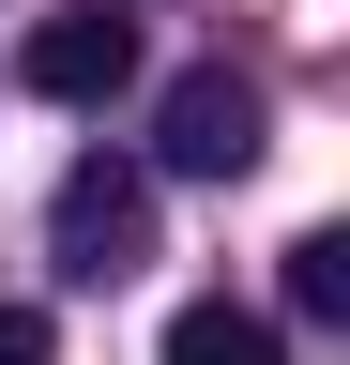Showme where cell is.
Returning <instances> with one entry per match:
<instances>
[{
    "label": "cell",
    "mask_w": 350,
    "mask_h": 365,
    "mask_svg": "<svg viewBox=\"0 0 350 365\" xmlns=\"http://www.w3.org/2000/svg\"><path fill=\"white\" fill-rule=\"evenodd\" d=\"M46 244L76 289H122V274L153 259V168H122V153H76L61 168V198H46Z\"/></svg>",
    "instance_id": "1"
},
{
    "label": "cell",
    "mask_w": 350,
    "mask_h": 365,
    "mask_svg": "<svg viewBox=\"0 0 350 365\" xmlns=\"http://www.w3.org/2000/svg\"><path fill=\"white\" fill-rule=\"evenodd\" d=\"M153 168H183V182L259 168V76H229V61L168 76V107H153Z\"/></svg>",
    "instance_id": "2"
},
{
    "label": "cell",
    "mask_w": 350,
    "mask_h": 365,
    "mask_svg": "<svg viewBox=\"0 0 350 365\" xmlns=\"http://www.w3.org/2000/svg\"><path fill=\"white\" fill-rule=\"evenodd\" d=\"M16 76L46 91V107H107V91L138 76V31H122L107 0H92V16H46V31H31V61H16Z\"/></svg>",
    "instance_id": "3"
},
{
    "label": "cell",
    "mask_w": 350,
    "mask_h": 365,
    "mask_svg": "<svg viewBox=\"0 0 350 365\" xmlns=\"http://www.w3.org/2000/svg\"><path fill=\"white\" fill-rule=\"evenodd\" d=\"M168 365H289V350H274L259 304H183L168 319Z\"/></svg>",
    "instance_id": "4"
},
{
    "label": "cell",
    "mask_w": 350,
    "mask_h": 365,
    "mask_svg": "<svg viewBox=\"0 0 350 365\" xmlns=\"http://www.w3.org/2000/svg\"><path fill=\"white\" fill-rule=\"evenodd\" d=\"M289 304L304 319H350V228H304L289 244Z\"/></svg>",
    "instance_id": "5"
},
{
    "label": "cell",
    "mask_w": 350,
    "mask_h": 365,
    "mask_svg": "<svg viewBox=\"0 0 350 365\" xmlns=\"http://www.w3.org/2000/svg\"><path fill=\"white\" fill-rule=\"evenodd\" d=\"M0 365H61V350H46V319H31V304H0Z\"/></svg>",
    "instance_id": "6"
}]
</instances>
